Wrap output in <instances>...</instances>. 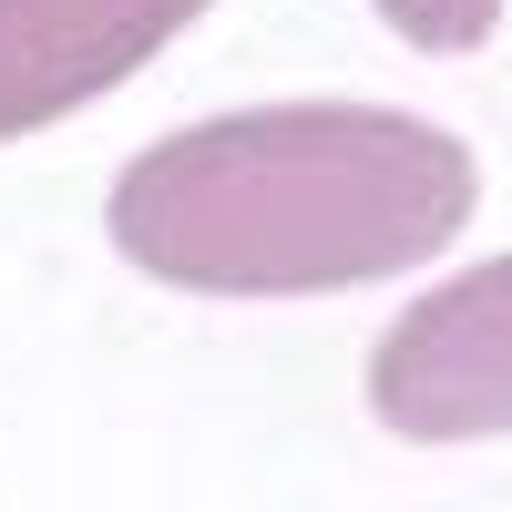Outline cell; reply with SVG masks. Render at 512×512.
Listing matches in <instances>:
<instances>
[{
  "label": "cell",
  "instance_id": "1",
  "mask_svg": "<svg viewBox=\"0 0 512 512\" xmlns=\"http://www.w3.org/2000/svg\"><path fill=\"white\" fill-rule=\"evenodd\" d=\"M472 144L400 103H246L144 144L103 195L123 267L185 297H328L472 226Z\"/></svg>",
  "mask_w": 512,
  "mask_h": 512
},
{
  "label": "cell",
  "instance_id": "2",
  "mask_svg": "<svg viewBox=\"0 0 512 512\" xmlns=\"http://www.w3.org/2000/svg\"><path fill=\"white\" fill-rule=\"evenodd\" d=\"M369 410L400 441H502L512 431V256L441 277L379 328Z\"/></svg>",
  "mask_w": 512,
  "mask_h": 512
},
{
  "label": "cell",
  "instance_id": "3",
  "mask_svg": "<svg viewBox=\"0 0 512 512\" xmlns=\"http://www.w3.org/2000/svg\"><path fill=\"white\" fill-rule=\"evenodd\" d=\"M195 21L205 0H0V144L72 123Z\"/></svg>",
  "mask_w": 512,
  "mask_h": 512
},
{
  "label": "cell",
  "instance_id": "4",
  "mask_svg": "<svg viewBox=\"0 0 512 512\" xmlns=\"http://www.w3.org/2000/svg\"><path fill=\"white\" fill-rule=\"evenodd\" d=\"M410 52H482L502 31V0H369Z\"/></svg>",
  "mask_w": 512,
  "mask_h": 512
}]
</instances>
